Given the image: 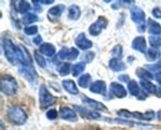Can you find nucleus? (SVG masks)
<instances>
[{
	"instance_id": "41",
	"label": "nucleus",
	"mask_w": 161,
	"mask_h": 130,
	"mask_svg": "<svg viewBox=\"0 0 161 130\" xmlns=\"http://www.w3.org/2000/svg\"><path fill=\"white\" fill-rule=\"evenodd\" d=\"M118 78H119V80L120 81L124 83H127V84H128L129 81H130L129 75H126V74H121V75H119V76H118Z\"/></svg>"
},
{
	"instance_id": "15",
	"label": "nucleus",
	"mask_w": 161,
	"mask_h": 130,
	"mask_svg": "<svg viewBox=\"0 0 161 130\" xmlns=\"http://www.w3.org/2000/svg\"><path fill=\"white\" fill-rule=\"evenodd\" d=\"M104 121L107 122H109V123H117V124H121V125H130V126H143V127H151L152 128L153 125H149V124H146V123H141V122H133V121L127 120V119L124 118H115V119H110V118H105Z\"/></svg>"
},
{
	"instance_id": "19",
	"label": "nucleus",
	"mask_w": 161,
	"mask_h": 130,
	"mask_svg": "<svg viewBox=\"0 0 161 130\" xmlns=\"http://www.w3.org/2000/svg\"><path fill=\"white\" fill-rule=\"evenodd\" d=\"M148 32L152 35H159L161 34V25L158 22L155 21L153 19L149 18L147 21Z\"/></svg>"
},
{
	"instance_id": "18",
	"label": "nucleus",
	"mask_w": 161,
	"mask_h": 130,
	"mask_svg": "<svg viewBox=\"0 0 161 130\" xmlns=\"http://www.w3.org/2000/svg\"><path fill=\"white\" fill-rule=\"evenodd\" d=\"M39 52L41 54H43L44 56H47L48 57H52L56 53V48L54 45L49 42H43L42 45L39 46Z\"/></svg>"
},
{
	"instance_id": "48",
	"label": "nucleus",
	"mask_w": 161,
	"mask_h": 130,
	"mask_svg": "<svg viewBox=\"0 0 161 130\" xmlns=\"http://www.w3.org/2000/svg\"><path fill=\"white\" fill-rule=\"evenodd\" d=\"M157 119H158L159 122H161V110L157 112Z\"/></svg>"
},
{
	"instance_id": "31",
	"label": "nucleus",
	"mask_w": 161,
	"mask_h": 130,
	"mask_svg": "<svg viewBox=\"0 0 161 130\" xmlns=\"http://www.w3.org/2000/svg\"><path fill=\"white\" fill-rule=\"evenodd\" d=\"M149 45L152 48L160 49L161 48V37L159 35H150L149 37Z\"/></svg>"
},
{
	"instance_id": "2",
	"label": "nucleus",
	"mask_w": 161,
	"mask_h": 130,
	"mask_svg": "<svg viewBox=\"0 0 161 130\" xmlns=\"http://www.w3.org/2000/svg\"><path fill=\"white\" fill-rule=\"evenodd\" d=\"M7 117L12 123L16 125H23L28 119V114L20 106L13 105L7 110Z\"/></svg>"
},
{
	"instance_id": "22",
	"label": "nucleus",
	"mask_w": 161,
	"mask_h": 130,
	"mask_svg": "<svg viewBox=\"0 0 161 130\" xmlns=\"http://www.w3.org/2000/svg\"><path fill=\"white\" fill-rule=\"evenodd\" d=\"M140 86H142L143 89L147 92L148 94H157V89L155 84H153V82H151L150 81H148V80H140Z\"/></svg>"
},
{
	"instance_id": "24",
	"label": "nucleus",
	"mask_w": 161,
	"mask_h": 130,
	"mask_svg": "<svg viewBox=\"0 0 161 130\" xmlns=\"http://www.w3.org/2000/svg\"><path fill=\"white\" fill-rule=\"evenodd\" d=\"M135 74H136V75L138 78H141V80H148V81H150V80H153L154 78L153 75L151 73V71H149L146 68L138 67L135 70Z\"/></svg>"
},
{
	"instance_id": "10",
	"label": "nucleus",
	"mask_w": 161,
	"mask_h": 130,
	"mask_svg": "<svg viewBox=\"0 0 161 130\" xmlns=\"http://www.w3.org/2000/svg\"><path fill=\"white\" fill-rule=\"evenodd\" d=\"M65 9V6L63 4H58L57 6H53L50 9H49L47 12V18L52 23H55L58 20V19L61 17Z\"/></svg>"
},
{
	"instance_id": "51",
	"label": "nucleus",
	"mask_w": 161,
	"mask_h": 130,
	"mask_svg": "<svg viewBox=\"0 0 161 130\" xmlns=\"http://www.w3.org/2000/svg\"><path fill=\"white\" fill-rule=\"evenodd\" d=\"M110 2H111V1H109V0H107V1H106V0H105V1H104V3H110Z\"/></svg>"
},
{
	"instance_id": "25",
	"label": "nucleus",
	"mask_w": 161,
	"mask_h": 130,
	"mask_svg": "<svg viewBox=\"0 0 161 130\" xmlns=\"http://www.w3.org/2000/svg\"><path fill=\"white\" fill-rule=\"evenodd\" d=\"M81 16V9L77 5L72 4L69 7V13L68 17L72 20H77Z\"/></svg>"
},
{
	"instance_id": "30",
	"label": "nucleus",
	"mask_w": 161,
	"mask_h": 130,
	"mask_svg": "<svg viewBox=\"0 0 161 130\" xmlns=\"http://www.w3.org/2000/svg\"><path fill=\"white\" fill-rule=\"evenodd\" d=\"M39 18L37 15L34 13H27L21 18V23L25 25L31 24L33 23L39 21Z\"/></svg>"
},
{
	"instance_id": "14",
	"label": "nucleus",
	"mask_w": 161,
	"mask_h": 130,
	"mask_svg": "<svg viewBox=\"0 0 161 130\" xmlns=\"http://www.w3.org/2000/svg\"><path fill=\"white\" fill-rule=\"evenodd\" d=\"M131 48L135 51H138L142 54H146L147 52V44H146V40L143 36H138L135 38L132 41Z\"/></svg>"
},
{
	"instance_id": "11",
	"label": "nucleus",
	"mask_w": 161,
	"mask_h": 130,
	"mask_svg": "<svg viewBox=\"0 0 161 130\" xmlns=\"http://www.w3.org/2000/svg\"><path fill=\"white\" fill-rule=\"evenodd\" d=\"M89 90L93 93L102 95L104 98H105L108 94L107 93L106 83L102 80H97L93 82L89 87Z\"/></svg>"
},
{
	"instance_id": "47",
	"label": "nucleus",
	"mask_w": 161,
	"mask_h": 130,
	"mask_svg": "<svg viewBox=\"0 0 161 130\" xmlns=\"http://www.w3.org/2000/svg\"><path fill=\"white\" fill-rule=\"evenodd\" d=\"M157 96L158 97H160L161 98V86L157 89Z\"/></svg>"
},
{
	"instance_id": "13",
	"label": "nucleus",
	"mask_w": 161,
	"mask_h": 130,
	"mask_svg": "<svg viewBox=\"0 0 161 130\" xmlns=\"http://www.w3.org/2000/svg\"><path fill=\"white\" fill-rule=\"evenodd\" d=\"M75 44L79 49L82 50H88L93 46L92 41L86 38L84 32H81L75 39Z\"/></svg>"
},
{
	"instance_id": "9",
	"label": "nucleus",
	"mask_w": 161,
	"mask_h": 130,
	"mask_svg": "<svg viewBox=\"0 0 161 130\" xmlns=\"http://www.w3.org/2000/svg\"><path fill=\"white\" fill-rule=\"evenodd\" d=\"M81 100L82 102H83V104L90 107L95 110V111H100L105 113L108 112V109L107 108V107L105 106V104H103V103H101V102L90 98V97H88L87 96H86L85 94H82Z\"/></svg>"
},
{
	"instance_id": "39",
	"label": "nucleus",
	"mask_w": 161,
	"mask_h": 130,
	"mask_svg": "<svg viewBox=\"0 0 161 130\" xmlns=\"http://www.w3.org/2000/svg\"><path fill=\"white\" fill-rule=\"evenodd\" d=\"M46 117H47V119H49L50 121L55 120V119L58 118V113L56 109H53H53H50L46 113Z\"/></svg>"
},
{
	"instance_id": "35",
	"label": "nucleus",
	"mask_w": 161,
	"mask_h": 130,
	"mask_svg": "<svg viewBox=\"0 0 161 130\" xmlns=\"http://www.w3.org/2000/svg\"><path fill=\"white\" fill-rule=\"evenodd\" d=\"M94 57H95V53L92 51H89L83 53V56L81 57V60L86 64H91L94 60Z\"/></svg>"
},
{
	"instance_id": "6",
	"label": "nucleus",
	"mask_w": 161,
	"mask_h": 130,
	"mask_svg": "<svg viewBox=\"0 0 161 130\" xmlns=\"http://www.w3.org/2000/svg\"><path fill=\"white\" fill-rule=\"evenodd\" d=\"M39 101L41 109L45 110L56 103L57 97L50 93L45 85L42 84L39 87Z\"/></svg>"
},
{
	"instance_id": "8",
	"label": "nucleus",
	"mask_w": 161,
	"mask_h": 130,
	"mask_svg": "<svg viewBox=\"0 0 161 130\" xmlns=\"http://www.w3.org/2000/svg\"><path fill=\"white\" fill-rule=\"evenodd\" d=\"M108 24V20L104 16H99L98 18L95 20L88 28L89 34L91 36H97L102 33L104 29L107 28Z\"/></svg>"
},
{
	"instance_id": "50",
	"label": "nucleus",
	"mask_w": 161,
	"mask_h": 130,
	"mask_svg": "<svg viewBox=\"0 0 161 130\" xmlns=\"http://www.w3.org/2000/svg\"><path fill=\"white\" fill-rule=\"evenodd\" d=\"M90 130H100V128H97V127H93V128H91Z\"/></svg>"
},
{
	"instance_id": "12",
	"label": "nucleus",
	"mask_w": 161,
	"mask_h": 130,
	"mask_svg": "<svg viewBox=\"0 0 161 130\" xmlns=\"http://www.w3.org/2000/svg\"><path fill=\"white\" fill-rule=\"evenodd\" d=\"M110 93L118 99L125 98L127 96V92L125 87L119 83L113 81L109 86Z\"/></svg>"
},
{
	"instance_id": "7",
	"label": "nucleus",
	"mask_w": 161,
	"mask_h": 130,
	"mask_svg": "<svg viewBox=\"0 0 161 130\" xmlns=\"http://www.w3.org/2000/svg\"><path fill=\"white\" fill-rule=\"evenodd\" d=\"M18 73L22 78L26 80L30 85L36 84L37 80L39 78L37 71L35 69L34 65H27V66H20L18 68Z\"/></svg>"
},
{
	"instance_id": "26",
	"label": "nucleus",
	"mask_w": 161,
	"mask_h": 130,
	"mask_svg": "<svg viewBox=\"0 0 161 130\" xmlns=\"http://www.w3.org/2000/svg\"><path fill=\"white\" fill-rule=\"evenodd\" d=\"M91 75L89 73H86L82 75L80 78H78V84L83 89H86V88L91 86Z\"/></svg>"
},
{
	"instance_id": "21",
	"label": "nucleus",
	"mask_w": 161,
	"mask_h": 130,
	"mask_svg": "<svg viewBox=\"0 0 161 130\" xmlns=\"http://www.w3.org/2000/svg\"><path fill=\"white\" fill-rule=\"evenodd\" d=\"M127 89H128L130 95L133 96H136L137 99L140 96L143 91L142 90L140 86H138V83L135 79H132L129 81V83L127 84Z\"/></svg>"
},
{
	"instance_id": "20",
	"label": "nucleus",
	"mask_w": 161,
	"mask_h": 130,
	"mask_svg": "<svg viewBox=\"0 0 161 130\" xmlns=\"http://www.w3.org/2000/svg\"><path fill=\"white\" fill-rule=\"evenodd\" d=\"M62 86L64 89L67 91L69 93L72 95H78L80 93L78 87L75 81L72 79H64L62 81Z\"/></svg>"
},
{
	"instance_id": "23",
	"label": "nucleus",
	"mask_w": 161,
	"mask_h": 130,
	"mask_svg": "<svg viewBox=\"0 0 161 130\" xmlns=\"http://www.w3.org/2000/svg\"><path fill=\"white\" fill-rule=\"evenodd\" d=\"M56 70L58 72L60 76H67L70 74V72H72V66L69 63H61V64H58L56 67Z\"/></svg>"
},
{
	"instance_id": "46",
	"label": "nucleus",
	"mask_w": 161,
	"mask_h": 130,
	"mask_svg": "<svg viewBox=\"0 0 161 130\" xmlns=\"http://www.w3.org/2000/svg\"><path fill=\"white\" fill-rule=\"evenodd\" d=\"M135 60V57L134 56H127V62H129V63H131V62H133L134 60Z\"/></svg>"
},
{
	"instance_id": "38",
	"label": "nucleus",
	"mask_w": 161,
	"mask_h": 130,
	"mask_svg": "<svg viewBox=\"0 0 161 130\" xmlns=\"http://www.w3.org/2000/svg\"><path fill=\"white\" fill-rule=\"evenodd\" d=\"M79 55H80V52L75 47H72L70 49V51H69V56H68V60L69 61H74L78 58Z\"/></svg>"
},
{
	"instance_id": "29",
	"label": "nucleus",
	"mask_w": 161,
	"mask_h": 130,
	"mask_svg": "<svg viewBox=\"0 0 161 130\" xmlns=\"http://www.w3.org/2000/svg\"><path fill=\"white\" fill-rule=\"evenodd\" d=\"M31 9V6L29 4V3H28L27 1H23V0L17 2V7L15 8L16 10H17V12L20 13V14L26 13Z\"/></svg>"
},
{
	"instance_id": "34",
	"label": "nucleus",
	"mask_w": 161,
	"mask_h": 130,
	"mask_svg": "<svg viewBox=\"0 0 161 130\" xmlns=\"http://www.w3.org/2000/svg\"><path fill=\"white\" fill-rule=\"evenodd\" d=\"M144 67H145V68H146L147 70H149V71H151V72H155V73L160 72V71H161V60H160L157 61L156 64H146Z\"/></svg>"
},
{
	"instance_id": "33",
	"label": "nucleus",
	"mask_w": 161,
	"mask_h": 130,
	"mask_svg": "<svg viewBox=\"0 0 161 130\" xmlns=\"http://www.w3.org/2000/svg\"><path fill=\"white\" fill-rule=\"evenodd\" d=\"M69 51H70V49H69L68 47L66 46L62 47V48L60 49V51L58 52V54H57L56 57L53 59V61L56 60L57 59H60L61 60H64L66 59V58L68 59V56H69Z\"/></svg>"
},
{
	"instance_id": "49",
	"label": "nucleus",
	"mask_w": 161,
	"mask_h": 130,
	"mask_svg": "<svg viewBox=\"0 0 161 130\" xmlns=\"http://www.w3.org/2000/svg\"><path fill=\"white\" fill-rule=\"evenodd\" d=\"M0 130H5V127L3 122H1V128H0Z\"/></svg>"
},
{
	"instance_id": "28",
	"label": "nucleus",
	"mask_w": 161,
	"mask_h": 130,
	"mask_svg": "<svg viewBox=\"0 0 161 130\" xmlns=\"http://www.w3.org/2000/svg\"><path fill=\"white\" fill-rule=\"evenodd\" d=\"M86 63L79 62L72 65V75L73 77H78L80 74L83 73L86 69Z\"/></svg>"
},
{
	"instance_id": "32",
	"label": "nucleus",
	"mask_w": 161,
	"mask_h": 130,
	"mask_svg": "<svg viewBox=\"0 0 161 130\" xmlns=\"http://www.w3.org/2000/svg\"><path fill=\"white\" fill-rule=\"evenodd\" d=\"M34 58L39 67H42V68L46 67V66H47V60H46L45 57L39 52H38L37 50H35L34 51Z\"/></svg>"
},
{
	"instance_id": "27",
	"label": "nucleus",
	"mask_w": 161,
	"mask_h": 130,
	"mask_svg": "<svg viewBox=\"0 0 161 130\" xmlns=\"http://www.w3.org/2000/svg\"><path fill=\"white\" fill-rule=\"evenodd\" d=\"M146 59L149 61H156L159 60L161 56V52L157 49L150 48L146 52Z\"/></svg>"
},
{
	"instance_id": "1",
	"label": "nucleus",
	"mask_w": 161,
	"mask_h": 130,
	"mask_svg": "<svg viewBox=\"0 0 161 130\" xmlns=\"http://www.w3.org/2000/svg\"><path fill=\"white\" fill-rule=\"evenodd\" d=\"M19 85L14 77L10 75H3L1 78V86L0 90L2 93L7 96H13L17 92Z\"/></svg>"
},
{
	"instance_id": "17",
	"label": "nucleus",
	"mask_w": 161,
	"mask_h": 130,
	"mask_svg": "<svg viewBox=\"0 0 161 130\" xmlns=\"http://www.w3.org/2000/svg\"><path fill=\"white\" fill-rule=\"evenodd\" d=\"M108 67L115 72L124 71L127 68L125 63L121 60L120 59L116 57H113L108 62Z\"/></svg>"
},
{
	"instance_id": "3",
	"label": "nucleus",
	"mask_w": 161,
	"mask_h": 130,
	"mask_svg": "<svg viewBox=\"0 0 161 130\" xmlns=\"http://www.w3.org/2000/svg\"><path fill=\"white\" fill-rule=\"evenodd\" d=\"M130 19L137 25V31L138 33H144L146 31V13L141 7L133 6L130 9Z\"/></svg>"
},
{
	"instance_id": "37",
	"label": "nucleus",
	"mask_w": 161,
	"mask_h": 130,
	"mask_svg": "<svg viewBox=\"0 0 161 130\" xmlns=\"http://www.w3.org/2000/svg\"><path fill=\"white\" fill-rule=\"evenodd\" d=\"M111 52L112 53H113V55H114L116 58L121 59V58L123 57V47L122 45H119V44L115 45Z\"/></svg>"
},
{
	"instance_id": "40",
	"label": "nucleus",
	"mask_w": 161,
	"mask_h": 130,
	"mask_svg": "<svg viewBox=\"0 0 161 130\" xmlns=\"http://www.w3.org/2000/svg\"><path fill=\"white\" fill-rule=\"evenodd\" d=\"M152 14L156 18L161 19V7H155L153 9Z\"/></svg>"
},
{
	"instance_id": "43",
	"label": "nucleus",
	"mask_w": 161,
	"mask_h": 130,
	"mask_svg": "<svg viewBox=\"0 0 161 130\" xmlns=\"http://www.w3.org/2000/svg\"><path fill=\"white\" fill-rule=\"evenodd\" d=\"M31 3L34 5L35 11H36V12H42V8L40 7V5L39 4V1H32Z\"/></svg>"
},
{
	"instance_id": "16",
	"label": "nucleus",
	"mask_w": 161,
	"mask_h": 130,
	"mask_svg": "<svg viewBox=\"0 0 161 130\" xmlns=\"http://www.w3.org/2000/svg\"><path fill=\"white\" fill-rule=\"evenodd\" d=\"M60 114L62 119L68 122H75L77 121L76 113L74 110L71 109L69 107H61L60 108Z\"/></svg>"
},
{
	"instance_id": "45",
	"label": "nucleus",
	"mask_w": 161,
	"mask_h": 130,
	"mask_svg": "<svg viewBox=\"0 0 161 130\" xmlns=\"http://www.w3.org/2000/svg\"><path fill=\"white\" fill-rule=\"evenodd\" d=\"M39 3H42V4H43V5H50V4H53V3H54V1H53V0H48V1H47V0H42V1H39Z\"/></svg>"
},
{
	"instance_id": "4",
	"label": "nucleus",
	"mask_w": 161,
	"mask_h": 130,
	"mask_svg": "<svg viewBox=\"0 0 161 130\" xmlns=\"http://www.w3.org/2000/svg\"><path fill=\"white\" fill-rule=\"evenodd\" d=\"M3 49L5 57L7 59L10 64H17V55H18V47L9 38H4L3 39Z\"/></svg>"
},
{
	"instance_id": "5",
	"label": "nucleus",
	"mask_w": 161,
	"mask_h": 130,
	"mask_svg": "<svg viewBox=\"0 0 161 130\" xmlns=\"http://www.w3.org/2000/svg\"><path fill=\"white\" fill-rule=\"evenodd\" d=\"M117 115L119 117H123V118H135L138 120H142V121H148L150 122L155 118V112L153 110L151 111H148L145 113L138 112V111H135V112H131V111H128L126 109H121L116 112Z\"/></svg>"
},
{
	"instance_id": "44",
	"label": "nucleus",
	"mask_w": 161,
	"mask_h": 130,
	"mask_svg": "<svg viewBox=\"0 0 161 130\" xmlns=\"http://www.w3.org/2000/svg\"><path fill=\"white\" fill-rule=\"evenodd\" d=\"M155 79L159 85L161 86V71L155 73Z\"/></svg>"
},
{
	"instance_id": "42",
	"label": "nucleus",
	"mask_w": 161,
	"mask_h": 130,
	"mask_svg": "<svg viewBox=\"0 0 161 130\" xmlns=\"http://www.w3.org/2000/svg\"><path fill=\"white\" fill-rule=\"evenodd\" d=\"M32 42H33V43L35 44V45H40V44L42 42V36H41L40 34H38V35H36V37H35L34 39H33Z\"/></svg>"
},
{
	"instance_id": "36",
	"label": "nucleus",
	"mask_w": 161,
	"mask_h": 130,
	"mask_svg": "<svg viewBox=\"0 0 161 130\" xmlns=\"http://www.w3.org/2000/svg\"><path fill=\"white\" fill-rule=\"evenodd\" d=\"M38 31H39V28L36 25H31V26L25 27L24 28V32H25V34L28 36L37 34Z\"/></svg>"
}]
</instances>
